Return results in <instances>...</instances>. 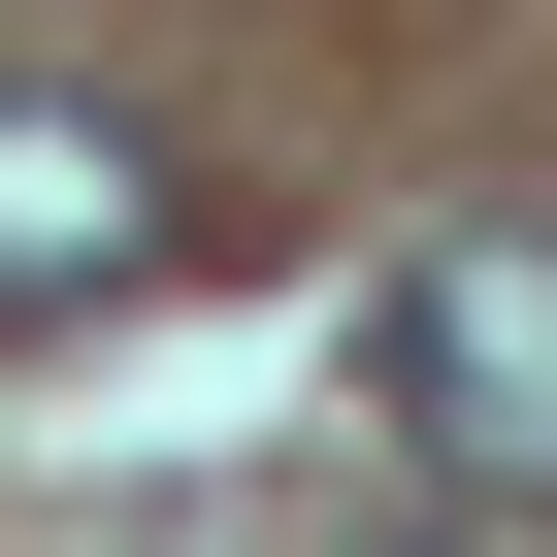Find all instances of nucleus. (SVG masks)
<instances>
[{"instance_id": "obj_1", "label": "nucleus", "mask_w": 557, "mask_h": 557, "mask_svg": "<svg viewBox=\"0 0 557 557\" xmlns=\"http://www.w3.org/2000/svg\"><path fill=\"white\" fill-rule=\"evenodd\" d=\"M361 361H394V426L492 524H557V230H426L394 296H361Z\"/></svg>"}, {"instance_id": "obj_2", "label": "nucleus", "mask_w": 557, "mask_h": 557, "mask_svg": "<svg viewBox=\"0 0 557 557\" xmlns=\"http://www.w3.org/2000/svg\"><path fill=\"white\" fill-rule=\"evenodd\" d=\"M164 230H197V197H164V132H99V99H0V329H99Z\"/></svg>"}, {"instance_id": "obj_3", "label": "nucleus", "mask_w": 557, "mask_h": 557, "mask_svg": "<svg viewBox=\"0 0 557 557\" xmlns=\"http://www.w3.org/2000/svg\"><path fill=\"white\" fill-rule=\"evenodd\" d=\"M394 557H557V524H492V492H459V524H394Z\"/></svg>"}]
</instances>
